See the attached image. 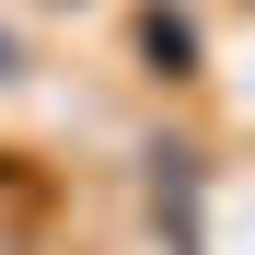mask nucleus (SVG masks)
<instances>
[{"label": "nucleus", "instance_id": "1", "mask_svg": "<svg viewBox=\"0 0 255 255\" xmlns=\"http://www.w3.org/2000/svg\"><path fill=\"white\" fill-rule=\"evenodd\" d=\"M139 47H151L162 81H186V70H197V23H186V12H151V23H139Z\"/></svg>", "mask_w": 255, "mask_h": 255}, {"label": "nucleus", "instance_id": "2", "mask_svg": "<svg viewBox=\"0 0 255 255\" xmlns=\"http://www.w3.org/2000/svg\"><path fill=\"white\" fill-rule=\"evenodd\" d=\"M0 70H12V47H0Z\"/></svg>", "mask_w": 255, "mask_h": 255}]
</instances>
